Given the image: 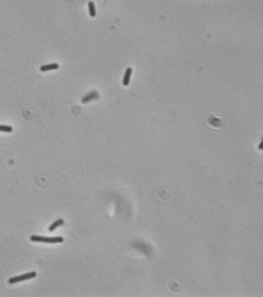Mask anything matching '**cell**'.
<instances>
[{"label":"cell","mask_w":263,"mask_h":297,"mask_svg":"<svg viewBox=\"0 0 263 297\" xmlns=\"http://www.w3.org/2000/svg\"><path fill=\"white\" fill-rule=\"evenodd\" d=\"M59 67V66L58 63H48V65H44L40 67V70L41 71H50V70H58Z\"/></svg>","instance_id":"5b68a950"},{"label":"cell","mask_w":263,"mask_h":297,"mask_svg":"<svg viewBox=\"0 0 263 297\" xmlns=\"http://www.w3.org/2000/svg\"><path fill=\"white\" fill-rule=\"evenodd\" d=\"M258 149H259L260 151H262V150H263V140L261 141V143L259 144V146H258Z\"/></svg>","instance_id":"9c48e42d"},{"label":"cell","mask_w":263,"mask_h":297,"mask_svg":"<svg viewBox=\"0 0 263 297\" xmlns=\"http://www.w3.org/2000/svg\"><path fill=\"white\" fill-rule=\"evenodd\" d=\"M88 8H89V14L91 17H95L96 16V9H95V5L94 3L90 1L88 3Z\"/></svg>","instance_id":"52a82bcc"},{"label":"cell","mask_w":263,"mask_h":297,"mask_svg":"<svg viewBox=\"0 0 263 297\" xmlns=\"http://www.w3.org/2000/svg\"><path fill=\"white\" fill-rule=\"evenodd\" d=\"M0 132L11 133V132H13V128L11 126H7V125H0Z\"/></svg>","instance_id":"ba28073f"},{"label":"cell","mask_w":263,"mask_h":297,"mask_svg":"<svg viewBox=\"0 0 263 297\" xmlns=\"http://www.w3.org/2000/svg\"><path fill=\"white\" fill-rule=\"evenodd\" d=\"M36 276H37V272L36 271H30V272L24 273V275H21L10 277L8 279V283H9V284H15V283L24 281V280L32 279V278H35Z\"/></svg>","instance_id":"7a4b0ae2"},{"label":"cell","mask_w":263,"mask_h":297,"mask_svg":"<svg viewBox=\"0 0 263 297\" xmlns=\"http://www.w3.org/2000/svg\"><path fill=\"white\" fill-rule=\"evenodd\" d=\"M63 224H64V220H63V219H58V220L54 221V222L52 224V225L49 227V231H50V232H54L55 229H57V228H58L59 226L63 225Z\"/></svg>","instance_id":"8992f818"},{"label":"cell","mask_w":263,"mask_h":297,"mask_svg":"<svg viewBox=\"0 0 263 297\" xmlns=\"http://www.w3.org/2000/svg\"><path fill=\"white\" fill-rule=\"evenodd\" d=\"M132 74H133V68L128 67L126 70V72H125V74H124V78H123V85L124 86H128L129 84H130Z\"/></svg>","instance_id":"277c9868"},{"label":"cell","mask_w":263,"mask_h":297,"mask_svg":"<svg viewBox=\"0 0 263 297\" xmlns=\"http://www.w3.org/2000/svg\"><path fill=\"white\" fill-rule=\"evenodd\" d=\"M31 241L38 242V243H47V244H58L62 243L63 238L62 237H44V236H36L32 235L30 237Z\"/></svg>","instance_id":"6da1fadb"},{"label":"cell","mask_w":263,"mask_h":297,"mask_svg":"<svg viewBox=\"0 0 263 297\" xmlns=\"http://www.w3.org/2000/svg\"><path fill=\"white\" fill-rule=\"evenodd\" d=\"M98 98H99L98 92H97V91H91V92L87 93L86 95H84V96L82 97L81 102L83 104H86V103L92 101V100H95V99H98Z\"/></svg>","instance_id":"3957f363"}]
</instances>
